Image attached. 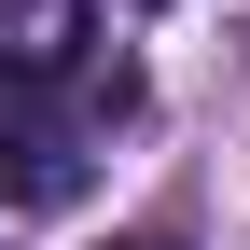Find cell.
<instances>
[{
	"mask_svg": "<svg viewBox=\"0 0 250 250\" xmlns=\"http://www.w3.org/2000/svg\"><path fill=\"white\" fill-rule=\"evenodd\" d=\"M83 56H98V0H0V111L83 83Z\"/></svg>",
	"mask_w": 250,
	"mask_h": 250,
	"instance_id": "1",
	"label": "cell"
},
{
	"mask_svg": "<svg viewBox=\"0 0 250 250\" xmlns=\"http://www.w3.org/2000/svg\"><path fill=\"white\" fill-rule=\"evenodd\" d=\"M0 195H14V208L83 195V139H70V125H42V111H0Z\"/></svg>",
	"mask_w": 250,
	"mask_h": 250,
	"instance_id": "2",
	"label": "cell"
},
{
	"mask_svg": "<svg viewBox=\"0 0 250 250\" xmlns=\"http://www.w3.org/2000/svg\"><path fill=\"white\" fill-rule=\"evenodd\" d=\"M111 250H181V236H111Z\"/></svg>",
	"mask_w": 250,
	"mask_h": 250,
	"instance_id": "3",
	"label": "cell"
}]
</instances>
